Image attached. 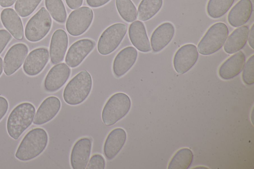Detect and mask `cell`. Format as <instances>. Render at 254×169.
<instances>
[{
  "label": "cell",
  "mask_w": 254,
  "mask_h": 169,
  "mask_svg": "<svg viewBox=\"0 0 254 169\" xmlns=\"http://www.w3.org/2000/svg\"><path fill=\"white\" fill-rule=\"evenodd\" d=\"M48 142L47 132L43 128L30 130L24 137L15 153V157L22 161L34 159L45 149Z\"/></svg>",
  "instance_id": "obj_1"
},
{
  "label": "cell",
  "mask_w": 254,
  "mask_h": 169,
  "mask_svg": "<svg viewBox=\"0 0 254 169\" xmlns=\"http://www.w3.org/2000/svg\"><path fill=\"white\" fill-rule=\"evenodd\" d=\"M92 80L86 70L79 72L67 84L63 92L64 101L70 105H77L83 102L92 89Z\"/></svg>",
  "instance_id": "obj_2"
},
{
  "label": "cell",
  "mask_w": 254,
  "mask_h": 169,
  "mask_svg": "<svg viewBox=\"0 0 254 169\" xmlns=\"http://www.w3.org/2000/svg\"><path fill=\"white\" fill-rule=\"evenodd\" d=\"M35 114V107L30 103H22L15 107L7 120L6 128L9 135L17 140L31 124Z\"/></svg>",
  "instance_id": "obj_3"
},
{
  "label": "cell",
  "mask_w": 254,
  "mask_h": 169,
  "mask_svg": "<svg viewBox=\"0 0 254 169\" xmlns=\"http://www.w3.org/2000/svg\"><path fill=\"white\" fill-rule=\"evenodd\" d=\"M131 100L124 93L113 95L105 104L102 112V120L107 126H112L124 117L131 108Z\"/></svg>",
  "instance_id": "obj_4"
},
{
  "label": "cell",
  "mask_w": 254,
  "mask_h": 169,
  "mask_svg": "<svg viewBox=\"0 0 254 169\" xmlns=\"http://www.w3.org/2000/svg\"><path fill=\"white\" fill-rule=\"evenodd\" d=\"M228 34V28L225 23L214 24L199 41L197 46L198 52L204 56L216 52L224 45Z\"/></svg>",
  "instance_id": "obj_5"
},
{
  "label": "cell",
  "mask_w": 254,
  "mask_h": 169,
  "mask_svg": "<svg viewBox=\"0 0 254 169\" xmlns=\"http://www.w3.org/2000/svg\"><path fill=\"white\" fill-rule=\"evenodd\" d=\"M51 26V17L46 8L42 7L28 21L25 36L30 42L39 41L48 34Z\"/></svg>",
  "instance_id": "obj_6"
},
{
  "label": "cell",
  "mask_w": 254,
  "mask_h": 169,
  "mask_svg": "<svg viewBox=\"0 0 254 169\" xmlns=\"http://www.w3.org/2000/svg\"><path fill=\"white\" fill-rule=\"evenodd\" d=\"M127 31V26L123 23L113 24L106 29L100 36L97 44L99 53L107 55L114 51L119 46Z\"/></svg>",
  "instance_id": "obj_7"
},
{
  "label": "cell",
  "mask_w": 254,
  "mask_h": 169,
  "mask_svg": "<svg viewBox=\"0 0 254 169\" xmlns=\"http://www.w3.org/2000/svg\"><path fill=\"white\" fill-rule=\"evenodd\" d=\"M93 18L91 8L82 6L72 11L66 22V29L68 33L73 36L83 34L90 27Z\"/></svg>",
  "instance_id": "obj_8"
},
{
  "label": "cell",
  "mask_w": 254,
  "mask_h": 169,
  "mask_svg": "<svg viewBox=\"0 0 254 169\" xmlns=\"http://www.w3.org/2000/svg\"><path fill=\"white\" fill-rule=\"evenodd\" d=\"M198 58L196 47L192 44H186L180 48L175 54L173 65L175 70L183 74L195 64Z\"/></svg>",
  "instance_id": "obj_9"
},
{
  "label": "cell",
  "mask_w": 254,
  "mask_h": 169,
  "mask_svg": "<svg viewBox=\"0 0 254 169\" xmlns=\"http://www.w3.org/2000/svg\"><path fill=\"white\" fill-rule=\"evenodd\" d=\"M95 42L89 39L78 40L71 45L66 53L65 61L70 67L78 66L92 51Z\"/></svg>",
  "instance_id": "obj_10"
},
{
  "label": "cell",
  "mask_w": 254,
  "mask_h": 169,
  "mask_svg": "<svg viewBox=\"0 0 254 169\" xmlns=\"http://www.w3.org/2000/svg\"><path fill=\"white\" fill-rule=\"evenodd\" d=\"M70 72V68L64 63L54 66L45 78L44 84L45 90L54 92L59 90L68 80Z\"/></svg>",
  "instance_id": "obj_11"
},
{
  "label": "cell",
  "mask_w": 254,
  "mask_h": 169,
  "mask_svg": "<svg viewBox=\"0 0 254 169\" xmlns=\"http://www.w3.org/2000/svg\"><path fill=\"white\" fill-rule=\"evenodd\" d=\"M92 141L89 138L78 140L72 147L70 157V164L73 169H85L89 159Z\"/></svg>",
  "instance_id": "obj_12"
},
{
  "label": "cell",
  "mask_w": 254,
  "mask_h": 169,
  "mask_svg": "<svg viewBox=\"0 0 254 169\" xmlns=\"http://www.w3.org/2000/svg\"><path fill=\"white\" fill-rule=\"evenodd\" d=\"M28 52V47L22 43L12 46L6 53L3 60L4 73L10 76L22 64Z\"/></svg>",
  "instance_id": "obj_13"
},
{
  "label": "cell",
  "mask_w": 254,
  "mask_h": 169,
  "mask_svg": "<svg viewBox=\"0 0 254 169\" xmlns=\"http://www.w3.org/2000/svg\"><path fill=\"white\" fill-rule=\"evenodd\" d=\"M49 53L47 49L40 48L32 51L26 57L23 70L29 76H35L44 69L48 62Z\"/></svg>",
  "instance_id": "obj_14"
},
{
  "label": "cell",
  "mask_w": 254,
  "mask_h": 169,
  "mask_svg": "<svg viewBox=\"0 0 254 169\" xmlns=\"http://www.w3.org/2000/svg\"><path fill=\"white\" fill-rule=\"evenodd\" d=\"M137 52L133 47H127L116 56L113 64V71L117 77L125 75L135 63Z\"/></svg>",
  "instance_id": "obj_15"
},
{
  "label": "cell",
  "mask_w": 254,
  "mask_h": 169,
  "mask_svg": "<svg viewBox=\"0 0 254 169\" xmlns=\"http://www.w3.org/2000/svg\"><path fill=\"white\" fill-rule=\"evenodd\" d=\"M61 107V101L55 96H50L45 99L38 108L33 123L41 125L52 120L59 113Z\"/></svg>",
  "instance_id": "obj_16"
},
{
  "label": "cell",
  "mask_w": 254,
  "mask_h": 169,
  "mask_svg": "<svg viewBox=\"0 0 254 169\" xmlns=\"http://www.w3.org/2000/svg\"><path fill=\"white\" fill-rule=\"evenodd\" d=\"M127 140L126 131L121 128L112 130L108 135L104 145V153L109 160L114 159L121 151Z\"/></svg>",
  "instance_id": "obj_17"
},
{
  "label": "cell",
  "mask_w": 254,
  "mask_h": 169,
  "mask_svg": "<svg viewBox=\"0 0 254 169\" xmlns=\"http://www.w3.org/2000/svg\"><path fill=\"white\" fill-rule=\"evenodd\" d=\"M252 11L253 5L251 0H240L229 11L228 21L234 27L241 26L249 20Z\"/></svg>",
  "instance_id": "obj_18"
},
{
  "label": "cell",
  "mask_w": 254,
  "mask_h": 169,
  "mask_svg": "<svg viewBox=\"0 0 254 169\" xmlns=\"http://www.w3.org/2000/svg\"><path fill=\"white\" fill-rule=\"evenodd\" d=\"M68 46V37L63 29L57 30L53 33L50 46L51 61L56 64L62 61Z\"/></svg>",
  "instance_id": "obj_19"
},
{
  "label": "cell",
  "mask_w": 254,
  "mask_h": 169,
  "mask_svg": "<svg viewBox=\"0 0 254 169\" xmlns=\"http://www.w3.org/2000/svg\"><path fill=\"white\" fill-rule=\"evenodd\" d=\"M245 62V56L240 51L231 56L220 66L219 76L223 79L229 80L238 75L242 70Z\"/></svg>",
  "instance_id": "obj_20"
},
{
  "label": "cell",
  "mask_w": 254,
  "mask_h": 169,
  "mask_svg": "<svg viewBox=\"0 0 254 169\" xmlns=\"http://www.w3.org/2000/svg\"><path fill=\"white\" fill-rule=\"evenodd\" d=\"M174 33V26L170 22L163 23L157 27L150 38L151 46L153 52H158L168 45Z\"/></svg>",
  "instance_id": "obj_21"
},
{
  "label": "cell",
  "mask_w": 254,
  "mask_h": 169,
  "mask_svg": "<svg viewBox=\"0 0 254 169\" xmlns=\"http://www.w3.org/2000/svg\"><path fill=\"white\" fill-rule=\"evenodd\" d=\"M128 35L132 44L139 51L146 53L151 51L150 42L144 24L137 20L130 24Z\"/></svg>",
  "instance_id": "obj_22"
},
{
  "label": "cell",
  "mask_w": 254,
  "mask_h": 169,
  "mask_svg": "<svg viewBox=\"0 0 254 169\" xmlns=\"http://www.w3.org/2000/svg\"><path fill=\"white\" fill-rule=\"evenodd\" d=\"M1 21L8 32L16 39L23 38V27L21 20L12 8H5L1 12Z\"/></svg>",
  "instance_id": "obj_23"
},
{
  "label": "cell",
  "mask_w": 254,
  "mask_h": 169,
  "mask_svg": "<svg viewBox=\"0 0 254 169\" xmlns=\"http://www.w3.org/2000/svg\"><path fill=\"white\" fill-rule=\"evenodd\" d=\"M249 33L247 26H242L234 30L224 45L225 52L232 54L241 50L247 42Z\"/></svg>",
  "instance_id": "obj_24"
},
{
  "label": "cell",
  "mask_w": 254,
  "mask_h": 169,
  "mask_svg": "<svg viewBox=\"0 0 254 169\" xmlns=\"http://www.w3.org/2000/svg\"><path fill=\"white\" fill-rule=\"evenodd\" d=\"M193 155L189 148H183L174 154L170 161L168 169H187L191 165Z\"/></svg>",
  "instance_id": "obj_25"
},
{
  "label": "cell",
  "mask_w": 254,
  "mask_h": 169,
  "mask_svg": "<svg viewBox=\"0 0 254 169\" xmlns=\"http://www.w3.org/2000/svg\"><path fill=\"white\" fill-rule=\"evenodd\" d=\"M163 0H142L137 10L138 18L143 21L153 17L161 9Z\"/></svg>",
  "instance_id": "obj_26"
},
{
  "label": "cell",
  "mask_w": 254,
  "mask_h": 169,
  "mask_svg": "<svg viewBox=\"0 0 254 169\" xmlns=\"http://www.w3.org/2000/svg\"><path fill=\"white\" fill-rule=\"evenodd\" d=\"M235 0H209L207 12L212 18H218L224 15L230 9Z\"/></svg>",
  "instance_id": "obj_27"
},
{
  "label": "cell",
  "mask_w": 254,
  "mask_h": 169,
  "mask_svg": "<svg viewBox=\"0 0 254 169\" xmlns=\"http://www.w3.org/2000/svg\"><path fill=\"white\" fill-rule=\"evenodd\" d=\"M116 7L122 18L128 22L137 18L136 8L131 0H116Z\"/></svg>",
  "instance_id": "obj_28"
},
{
  "label": "cell",
  "mask_w": 254,
  "mask_h": 169,
  "mask_svg": "<svg viewBox=\"0 0 254 169\" xmlns=\"http://www.w3.org/2000/svg\"><path fill=\"white\" fill-rule=\"evenodd\" d=\"M45 5L53 18L63 23L66 18V12L62 0H45Z\"/></svg>",
  "instance_id": "obj_29"
},
{
  "label": "cell",
  "mask_w": 254,
  "mask_h": 169,
  "mask_svg": "<svg viewBox=\"0 0 254 169\" xmlns=\"http://www.w3.org/2000/svg\"><path fill=\"white\" fill-rule=\"evenodd\" d=\"M42 0H17L14 8L21 17H26L31 14Z\"/></svg>",
  "instance_id": "obj_30"
},
{
  "label": "cell",
  "mask_w": 254,
  "mask_h": 169,
  "mask_svg": "<svg viewBox=\"0 0 254 169\" xmlns=\"http://www.w3.org/2000/svg\"><path fill=\"white\" fill-rule=\"evenodd\" d=\"M242 79L244 82L249 85L254 83V55H252L244 66Z\"/></svg>",
  "instance_id": "obj_31"
},
{
  "label": "cell",
  "mask_w": 254,
  "mask_h": 169,
  "mask_svg": "<svg viewBox=\"0 0 254 169\" xmlns=\"http://www.w3.org/2000/svg\"><path fill=\"white\" fill-rule=\"evenodd\" d=\"M105 167V161L102 155L96 154L93 155L87 165V169H104Z\"/></svg>",
  "instance_id": "obj_32"
},
{
  "label": "cell",
  "mask_w": 254,
  "mask_h": 169,
  "mask_svg": "<svg viewBox=\"0 0 254 169\" xmlns=\"http://www.w3.org/2000/svg\"><path fill=\"white\" fill-rule=\"evenodd\" d=\"M11 38V36L7 31L4 29L0 30V54L1 53Z\"/></svg>",
  "instance_id": "obj_33"
},
{
  "label": "cell",
  "mask_w": 254,
  "mask_h": 169,
  "mask_svg": "<svg viewBox=\"0 0 254 169\" xmlns=\"http://www.w3.org/2000/svg\"><path fill=\"white\" fill-rule=\"evenodd\" d=\"M8 107V104L7 100L5 98L0 96V120L6 113Z\"/></svg>",
  "instance_id": "obj_34"
},
{
  "label": "cell",
  "mask_w": 254,
  "mask_h": 169,
  "mask_svg": "<svg viewBox=\"0 0 254 169\" xmlns=\"http://www.w3.org/2000/svg\"><path fill=\"white\" fill-rule=\"evenodd\" d=\"M110 0H86L87 3L91 7H98L101 6Z\"/></svg>",
  "instance_id": "obj_35"
},
{
  "label": "cell",
  "mask_w": 254,
  "mask_h": 169,
  "mask_svg": "<svg viewBox=\"0 0 254 169\" xmlns=\"http://www.w3.org/2000/svg\"><path fill=\"white\" fill-rule=\"evenodd\" d=\"M66 4L71 9L79 7L82 4L83 0H65Z\"/></svg>",
  "instance_id": "obj_36"
},
{
  "label": "cell",
  "mask_w": 254,
  "mask_h": 169,
  "mask_svg": "<svg viewBox=\"0 0 254 169\" xmlns=\"http://www.w3.org/2000/svg\"><path fill=\"white\" fill-rule=\"evenodd\" d=\"M249 36H248V42L250 47L254 49V24H253L251 27V28L249 33Z\"/></svg>",
  "instance_id": "obj_37"
},
{
  "label": "cell",
  "mask_w": 254,
  "mask_h": 169,
  "mask_svg": "<svg viewBox=\"0 0 254 169\" xmlns=\"http://www.w3.org/2000/svg\"><path fill=\"white\" fill-rule=\"evenodd\" d=\"M16 0H0V5L3 7H6L12 5Z\"/></svg>",
  "instance_id": "obj_38"
},
{
  "label": "cell",
  "mask_w": 254,
  "mask_h": 169,
  "mask_svg": "<svg viewBox=\"0 0 254 169\" xmlns=\"http://www.w3.org/2000/svg\"><path fill=\"white\" fill-rule=\"evenodd\" d=\"M2 58L0 57V75L2 73Z\"/></svg>",
  "instance_id": "obj_39"
},
{
  "label": "cell",
  "mask_w": 254,
  "mask_h": 169,
  "mask_svg": "<svg viewBox=\"0 0 254 169\" xmlns=\"http://www.w3.org/2000/svg\"><path fill=\"white\" fill-rule=\"evenodd\" d=\"M205 168V169H207V168L203 167H196V168Z\"/></svg>",
  "instance_id": "obj_40"
}]
</instances>
